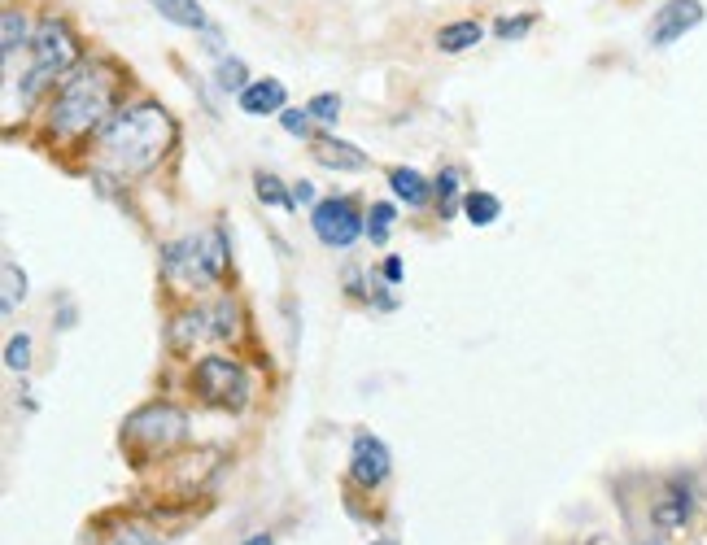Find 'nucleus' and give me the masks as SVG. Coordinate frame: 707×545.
<instances>
[{"label": "nucleus", "instance_id": "nucleus-1", "mask_svg": "<svg viewBox=\"0 0 707 545\" xmlns=\"http://www.w3.org/2000/svg\"><path fill=\"white\" fill-rule=\"evenodd\" d=\"M171 136H175V127L166 118V109L149 101L127 105L101 127V162L118 175H145L171 149Z\"/></svg>", "mask_w": 707, "mask_h": 545}, {"label": "nucleus", "instance_id": "nucleus-2", "mask_svg": "<svg viewBox=\"0 0 707 545\" xmlns=\"http://www.w3.org/2000/svg\"><path fill=\"white\" fill-rule=\"evenodd\" d=\"M110 105H114V75L101 66H79L62 79V92H57L49 114V131L62 140H75L97 127L110 114Z\"/></svg>", "mask_w": 707, "mask_h": 545}, {"label": "nucleus", "instance_id": "nucleus-3", "mask_svg": "<svg viewBox=\"0 0 707 545\" xmlns=\"http://www.w3.org/2000/svg\"><path fill=\"white\" fill-rule=\"evenodd\" d=\"M166 275L179 288H210L223 280L227 271V236L223 232H201V236H184L175 245H166L162 253Z\"/></svg>", "mask_w": 707, "mask_h": 545}, {"label": "nucleus", "instance_id": "nucleus-4", "mask_svg": "<svg viewBox=\"0 0 707 545\" xmlns=\"http://www.w3.org/2000/svg\"><path fill=\"white\" fill-rule=\"evenodd\" d=\"M31 53H35V66H31L27 83H22V101H31V96H40V88H49V83L70 75L79 48H75V40H70L66 22L49 18V22H40V31L31 35Z\"/></svg>", "mask_w": 707, "mask_h": 545}, {"label": "nucleus", "instance_id": "nucleus-5", "mask_svg": "<svg viewBox=\"0 0 707 545\" xmlns=\"http://www.w3.org/2000/svg\"><path fill=\"white\" fill-rule=\"evenodd\" d=\"M197 393L219 410H245L249 402V375L232 358H201L197 362Z\"/></svg>", "mask_w": 707, "mask_h": 545}, {"label": "nucleus", "instance_id": "nucleus-6", "mask_svg": "<svg viewBox=\"0 0 707 545\" xmlns=\"http://www.w3.org/2000/svg\"><path fill=\"white\" fill-rule=\"evenodd\" d=\"M236 306L232 301H219L210 310H188L179 314L175 327H171V341L179 349H197V345H210V341H232L236 336Z\"/></svg>", "mask_w": 707, "mask_h": 545}, {"label": "nucleus", "instance_id": "nucleus-7", "mask_svg": "<svg viewBox=\"0 0 707 545\" xmlns=\"http://www.w3.org/2000/svg\"><path fill=\"white\" fill-rule=\"evenodd\" d=\"M310 223H315V236L332 249H350L358 240V232H363V218H358L354 201H345V197L319 201L315 214H310Z\"/></svg>", "mask_w": 707, "mask_h": 545}, {"label": "nucleus", "instance_id": "nucleus-8", "mask_svg": "<svg viewBox=\"0 0 707 545\" xmlns=\"http://www.w3.org/2000/svg\"><path fill=\"white\" fill-rule=\"evenodd\" d=\"M131 436H149V450H166V445H175L179 436H184V415H179L175 406H149L140 410L136 419H131Z\"/></svg>", "mask_w": 707, "mask_h": 545}, {"label": "nucleus", "instance_id": "nucleus-9", "mask_svg": "<svg viewBox=\"0 0 707 545\" xmlns=\"http://www.w3.org/2000/svg\"><path fill=\"white\" fill-rule=\"evenodd\" d=\"M703 22V5L699 0H668L664 9L655 14V22H651V44H677L681 35H686L690 27H699Z\"/></svg>", "mask_w": 707, "mask_h": 545}, {"label": "nucleus", "instance_id": "nucleus-10", "mask_svg": "<svg viewBox=\"0 0 707 545\" xmlns=\"http://www.w3.org/2000/svg\"><path fill=\"white\" fill-rule=\"evenodd\" d=\"M385 476H389V445L380 441V436L363 432L354 441V480L367 484V489H376Z\"/></svg>", "mask_w": 707, "mask_h": 545}, {"label": "nucleus", "instance_id": "nucleus-11", "mask_svg": "<svg viewBox=\"0 0 707 545\" xmlns=\"http://www.w3.org/2000/svg\"><path fill=\"white\" fill-rule=\"evenodd\" d=\"M310 153H315V162L328 166V171H363L367 166V153L337 140V136H319L315 144H310Z\"/></svg>", "mask_w": 707, "mask_h": 545}, {"label": "nucleus", "instance_id": "nucleus-12", "mask_svg": "<svg viewBox=\"0 0 707 545\" xmlns=\"http://www.w3.org/2000/svg\"><path fill=\"white\" fill-rule=\"evenodd\" d=\"M284 83L280 79H262V83H249V88L241 92V109L245 114H254V118H262V114H280L284 109Z\"/></svg>", "mask_w": 707, "mask_h": 545}, {"label": "nucleus", "instance_id": "nucleus-13", "mask_svg": "<svg viewBox=\"0 0 707 545\" xmlns=\"http://www.w3.org/2000/svg\"><path fill=\"white\" fill-rule=\"evenodd\" d=\"M690 511H694V502H690V489L686 484H668V493L659 498V506H655V524L659 528H681L690 519Z\"/></svg>", "mask_w": 707, "mask_h": 545}, {"label": "nucleus", "instance_id": "nucleus-14", "mask_svg": "<svg viewBox=\"0 0 707 545\" xmlns=\"http://www.w3.org/2000/svg\"><path fill=\"white\" fill-rule=\"evenodd\" d=\"M149 5L158 9L166 22H175V27H193V31L206 27V9H201L197 0H149Z\"/></svg>", "mask_w": 707, "mask_h": 545}, {"label": "nucleus", "instance_id": "nucleus-15", "mask_svg": "<svg viewBox=\"0 0 707 545\" xmlns=\"http://www.w3.org/2000/svg\"><path fill=\"white\" fill-rule=\"evenodd\" d=\"M389 188L398 192V197H402L406 205H411V210L428 205V197H433V192H428V184H424V175L411 171V166H398V171L389 175Z\"/></svg>", "mask_w": 707, "mask_h": 545}, {"label": "nucleus", "instance_id": "nucleus-16", "mask_svg": "<svg viewBox=\"0 0 707 545\" xmlns=\"http://www.w3.org/2000/svg\"><path fill=\"white\" fill-rule=\"evenodd\" d=\"M481 22H450V27H441L437 35V48L441 53H467V48L481 44Z\"/></svg>", "mask_w": 707, "mask_h": 545}, {"label": "nucleus", "instance_id": "nucleus-17", "mask_svg": "<svg viewBox=\"0 0 707 545\" xmlns=\"http://www.w3.org/2000/svg\"><path fill=\"white\" fill-rule=\"evenodd\" d=\"M498 210H502V205H498L494 192H467V197H463V214L472 218L476 227H489L498 218Z\"/></svg>", "mask_w": 707, "mask_h": 545}, {"label": "nucleus", "instance_id": "nucleus-18", "mask_svg": "<svg viewBox=\"0 0 707 545\" xmlns=\"http://www.w3.org/2000/svg\"><path fill=\"white\" fill-rule=\"evenodd\" d=\"M219 88L223 92H245L249 88V70L241 57H227V62H219Z\"/></svg>", "mask_w": 707, "mask_h": 545}, {"label": "nucleus", "instance_id": "nucleus-19", "mask_svg": "<svg viewBox=\"0 0 707 545\" xmlns=\"http://www.w3.org/2000/svg\"><path fill=\"white\" fill-rule=\"evenodd\" d=\"M254 188H258V197H262V201H271V205H275V210H293V197L284 192V184H280L275 175H258V179H254Z\"/></svg>", "mask_w": 707, "mask_h": 545}, {"label": "nucleus", "instance_id": "nucleus-20", "mask_svg": "<svg viewBox=\"0 0 707 545\" xmlns=\"http://www.w3.org/2000/svg\"><path fill=\"white\" fill-rule=\"evenodd\" d=\"M393 218H398V210H393V205H371V214H367V236L376 240V245H385Z\"/></svg>", "mask_w": 707, "mask_h": 545}, {"label": "nucleus", "instance_id": "nucleus-21", "mask_svg": "<svg viewBox=\"0 0 707 545\" xmlns=\"http://www.w3.org/2000/svg\"><path fill=\"white\" fill-rule=\"evenodd\" d=\"M22 297H27V275L14 262H5V314H14Z\"/></svg>", "mask_w": 707, "mask_h": 545}, {"label": "nucleus", "instance_id": "nucleus-22", "mask_svg": "<svg viewBox=\"0 0 707 545\" xmlns=\"http://www.w3.org/2000/svg\"><path fill=\"white\" fill-rule=\"evenodd\" d=\"M459 171H441V179H437V201H441V214H454V205H459Z\"/></svg>", "mask_w": 707, "mask_h": 545}, {"label": "nucleus", "instance_id": "nucleus-23", "mask_svg": "<svg viewBox=\"0 0 707 545\" xmlns=\"http://www.w3.org/2000/svg\"><path fill=\"white\" fill-rule=\"evenodd\" d=\"M22 40H27V18H22V9L9 5L5 9V53H14Z\"/></svg>", "mask_w": 707, "mask_h": 545}, {"label": "nucleus", "instance_id": "nucleus-24", "mask_svg": "<svg viewBox=\"0 0 707 545\" xmlns=\"http://www.w3.org/2000/svg\"><path fill=\"white\" fill-rule=\"evenodd\" d=\"M310 118H319V123H332V118L341 114V96H332V92H323V96H315L310 101V109H306Z\"/></svg>", "mask_w": 707, "mask_h": 545}, {"label": "nucleus", "instance_id": "nucleus-25", "mask_svg": "<svg viewBox=\"0 0 707 545\" xmlns=\"http://www.w3.org/2000/svg\"><path fill=\"white\" fill-rule=\"evenodd\" d=\"M5 362H9L14 371H27V362H31V341H27V336H14V341H9Z\"/></svg>", "mask_w": 707, "mask_h": 545}, {"label": "nucleus", "instance_id": "nucleus-26", "mask_svg": "<svg viewBox=\"0 0 707 545\" xmlns=\"http://www.w3.org/2000/svg\"><path fill=\"white\" fill-rule=\"evenodd\" d=\"M533 22H537L533 14H520V18H502V22H498V35H502V40H520V35L529 31Z\"/></svg>", "mask_w": 707, "mask_h": 545}, {"label": "nucleus", "instance_id": "nucleus-27", "mask_svg": "<svg viewBox=\"0 0 707 545\" xmlns=\"http://www.w3.org/2000/svg\"><path fill=\"white\" fill-rule=\"evenodd\" d=\"M284 131H293V136H306L310 131V114L302 109V114H297V109H289V114H284Z\"/></svg>", "mask_w": 707, "mask_h": 545}, {"label": "nucleus", "instance_id": "nucleus-28", "mask_svg": "<svg viewBox=\"0 0 707 545\" xmlns=\"http://www.w3.org/2000/svg\"><path fill=\"white\" fill-rule=\"evenodd\" d=\"M385 275H389V284H402V262L389 258V262H385Z\"/></svg>", "mask_w": 707, "mask_h": 545}, {"label": "nucleus", "instance_id": "nucleus-29", "mask_svg": "<svg viewBox=\"0 0 707 545\" xmlns=\"http://www.w3.org/2000/svg\"><path fill=\"white\" fill-rule=\"evenodd\" d=\"M114 545H153L149 537H140V532H127V537H118Z\"/></svg>", "mask_w": 707, "mask_h": 545}, {"label": "nucleus", "instance_id": "nucleus-30", "mask_svg": "<svg viewBox=\"0 0 707 545\" xmlns=\"http://www.w3.org/2000/svg\"><path fill=\"white\" fill-rule=\"evenodd\" d=\"M297 201H315V188H310V184H297Z\"/></svg>", "mask_w": 707, "mask_h": 545}, {"label": "nucleus", "instance_id": "nucleus-31", "mask_svg": "<svg viewBox=\"0 0 707 545\" xmlns=\"http://www.w3.org/2000/svg\"><path fill=\"white\" fill-rule=\"evenodd\" d=\"M380 545H393V541H380Z\"/></svg>", "mask_w": 707, "mask_h": 545}]
</instances>
